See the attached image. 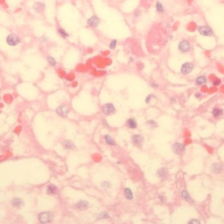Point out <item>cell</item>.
Instances as JSON below:
<instances>
[{"label": "cell", "mask_w": 224, "mask_h": 224, "mask_svg": "<svg viewBox=\"0 0 224 224\" xmlns=\"http://www.w3.org/2000/svg\"><path fill=\"white\" fill-rule=\"evenodd\" d=\"M39 222L42 224H46V223L51 222L53 220V216L51 212H41L39 214L38 216Z\"/></svg>", "instance_id": "6da1fadb"}, {"label": "cell", "mask_w": 224, "mask_h": 224, "mask_svg": "<svg viewBox=\"0 0 224 224\" xmlns=\"http://www.w3.org/2000/svg\"><path fill=\"white\" fill-rule=\"evenodd\" d=\"M7 43L11 46H15L20 42V38L15 34H11L7 37Z\"/></svg>", "instance_id": "7a4b0ae2"}, {"label": "cell", "mask_w": 224, "mask_h": 224, "mask_svg": "<svg viewBox=\"0 0 224 224\" xmlns=\"http://www.w3.org/2000/svg\"><path fill=\"white\" fill-rule=\"evenodd\" d=\"M178 49L181 52H182V53H186V52H188V51H190V49H191V45H190L189 41L185 40V39H183V40H181L179 43Z\"/></svg>", "instance_id": "3957f363"}, {"label": "cell", "mask_w": 224, "mask_h": 224, "mask_svg": "<svg viewBox=\"0 0 224 224\" xmlns=\"http://www.w3.org/2000/svg\"><path fill=\"white\" fill-rule=\"evenodd\" d=\"M198 31L201 35L205 36H211L213 35L212 30L210 28L207 26H202L198 28Z\"/></svg>", "instance_id": "277c9868"}, {"label": "cell", "mask_w": 224, "mask_h": 224, "mask_svg": "<svg viewBox=\"0 0 224 224\" xmlns=\"http://www.w3.org/2000/svg\"><path fill=\"white\" fill-rule=\"evenodd\" d=\"M100 24V19L96 15L92 16L87 20V24L90 27L96 28Z\"/></svg>", "instance_id": "5b68a950"}, {"label": "cell", "mask_w": 224, "mask_h": 224, "mask_svg": "<svg viewBox=\"0 0 224 224\" xmlns=\"http://www.w3.org/2000/svg\"><path fill=\"white\" fill-rule=\"evenodd\" d=\"M102 110L104 114L109 115L115 112V108L113 104L111 103H107L102 106Z\"/></svg>", "instance_id": "8992f818"}, {"label": "cell", "mask_w": 224, "mask_h": 224, "mask_svg": "<svg viewBox=\"0 0 224 224\" xmlns=\"http://www.w3.org/2000/svg\"><path fill=\"white\" fill-rule=\"evenodd\" d=\"M193 69V65L191 63H184L181 68V72L183 74H187L192 71Z\"/></svg>", "instance_id": "52a82bcc"}, {"label": "cell", "mask_w": 224, "mask_h": 224, "mask_svg": "<svg viewBox=\"0 0 224 224\" xmlns=\"http://www.w3.org/2000/svg\"><path fill=\"white\" fill-rule=\"evenodd\" d=\"M184 149H185L184 145L179 143H176L172 145V150L174 152V153L176 155H180L181 153H183Z\"/></svg>", "instance_id": "ba28073f"}, {"label": "cell", "mask_w": 224, "mask_h": 224, "mask_svg": "<svg viewBox=\"0 0 224 224\" xmlns=\"http://www.w3.org/2000/svg\"><path fill=\"white\" fill-rule=\"evenodd\" d=\"M70 112V110H69V108L67 107L66 106H65V105H61V106H59L58 108L57 109V112L59 115H60V116H67L68 114Z\"/></svg>", "instance_id": "9c48e42d"}, {"label": "cell", "mask_w": 224, "mask_h": 224, "mask_svg": "<svg viewBox=\"0 0 224 224\" xmlns=\"http://www.w3.org/2000/svg\"><path fill=\"white\" fill-rule=\"evenodd\" d=\"M132 139H133V143H134L135 145L138 146V147H141L142 145L143 142H144V138L140 135H135V136H133Z\"/></svg>", "instance_id": "30bf717a"}, {"label": "cell", "mask_w": 224, "mask_h": 224, "mask_svg": "<svg viewBox=\"0 0 224 224\" xmlns=\"http://www.w3.org/2000/svg\"><path fill=\"white\" fill-rule=\"evenodd\" d=\"M211 170L212 172L215 173H218L222 172L223 170L222 166L220 163H214L211 166Z\"/></svg>", "instance_id": "8fae6325"}, {"label": "cell", "mask_w": 224, "mask_h": 224, "mask_svg": "<svg viewBox=\"0 0 224 224\" xmlns=\"http://www.w3.org/2000/svg\"><path fill=\"white\" fill-rule=\"evenodd\" d=\"M33 9L37 13H41L45 9V5L43 3H41V2H37V3L33 5Z\"/></svg>", "instance_id": "7c38bea8"}, {"label": "cell", "mask_w": 224, "mask_h": 224, "mask_svg": "<svg viewBox=\"0 0 224 224\" xmlns=\"http://www.w3.org/2000/svg\"><path fill=\"white\" fill-rule=\"evenodd\" d=\"M11 205L16 208H20L24 205L23 201L18 198H15L12 200Z\"/></svg>", "instance_id": "4fadbf2b"}, {"label": "cell", "mask_w": 224, "mask_h": 224, "mask_svg": "<svg viewBox=\"0 0 224 224\" xmlns=\"http://www.w3.org/2000/svg\"><path fill=\"white\" fill-rule=\"evenodd\" d=\"M181 197H183V199H185V201L189 202V203H193V201L192 200L191 197H190V195H189L188 192L187 191H185V190H183V191H181Z\"/></svg>", "instance_id": "5bb4252c"}, {"label": "cell", "mask_w": 224, "mask_h": 224, "mask_svg": "<svg viewBox=\"0 0 224 224\" xmlns=\"http://www.w3.org/2000/svg\"><path fill=\"white\" fill-rule=\"evenodd\" d=\"M223 113H224L223 110L222 109H220V108H214L212 110V114L215 118H218L219 116H222Z\"/></svg>", "instance_id": "9a60e30c"}, {"label": "cell", "mask_w": 224, "mask_h": 224, "mask_svg": "<svg viewBox=\"0 0 224 224\" xmlns=\"http://www.w3.org/2000/svg\"><path fill=\"white\" fill-rule=\"evenodd\" d=\"M157 175L161 177H165L168 175V170L166 168H161L158 170Z\"/></svg>", "instance_id": "2e32d148"}, {"label": "cell", "mask_w": 224, "mask_h": 224, "mask_svg": "<svg viewBox=\"0 0 224 224\" xmlns=\"http://www.w3.org/2000/svg\"><path fill=\"white\" fill-rule=\"evenodd\" d=\"M88 205H89L88 202L85 201H81L79 202H78L77 207L79 209H85L87 208Z\"/></svg>", "instance_id": "e0dca14e"}, {"label": "cell", "mask_w": 224, "mask_h": 224, "mask_svg": "<svg viewBox=\"0 0 224 224\" xmlns=\"http://www.w3.org/2000/svg\"><path fill=\"white\" fill-rule=\"evenodd\" d=\"M156 9L160 13H164V9L162 3L159 1H157L156 3Z\"/></svg>", "instance_id": "ac0fdd59"}, {"label": "cell", "mask_w": 224, "mask_h": 224, "mask_svg": "<svg viewBox=\"0 0 224 224\" xmlns=\"http://www.w3.org/2000/svg\"><path fill=\"white\" fill-rule=\"evenodd\" d=\"M104 139H105V142H106L108 145H115V141H114V140L111 138V136H109V135H105V136H104Z\"/></svg>", "instance_id": "d6986e66"}, {"label": "cell", "mask_w": 224, "mask_h": 224, "mask_svg": "<svg viewBox=\"0 0 224 224\" xmlns=\"http://www.w3.org/2000/svg\"><path fill=\"white\" fill-rule=\"evenodd\" d=\"M127 125H128L129 128H136L137 126L136 122H135V120L133 118H130L127 121Z\"/></svg>", "instance_id": "ffe728a7"}, {"label": "cell", "mask_w": 224, "mask_h": 224, "mask_svg": "<svg viewBox=\"0 0 224 224\" xmlns=\"http://www.w3.org/2000/svg\"><path fill=\"white\" fill-rule=\"evenodd\" d=\"M125 196H126V197H127V199L131 200V199H133V193H132V191H131V190L130 189H129V188L125 189Z\"/></svg>", "instance_id": "44dd1931"}, {"label": "cell", "mask_w": 224, "mask_h": 224, "mask_svg": "<svg viewBox=\"0 0 224 224\" xmlns=\"http://www.w3.org/2000/svg\"><path fill=\"white\" fill-rule=\"evenodd\" d=\"M206 82H207V78L205 76H200L197 78L196 80V83L198 85H202Z\"/></svg>", "instance_id": "7402d4cb"}, {"label": "cell", "mask_w": 224, "mask_h": 224, "mask_svg": "<svg viewBox=\"0 0 224 224\" xmlns=\"http://www.w3.org/2000/svg\"><path fill=\"white\" fill-rule=\"evenodd\" d=\"M59 34L63 37V38H66V37H69L70 35H69V34L67 32L66 30H64L62 28H59Z\"/></svg>", "instance_id": "603a6c76"}, {"label": "cell", "mask_w": 224, "mask_h": 224, "mask_svg": "<svg viewBox=\"0 0 224 224\" xmlns=\"http://www.w3.org/2000/svg\"><path fill=\"white\" fill-rule=\"evenodd\" d=\"M64 147L67 149H72L74 147V145L73 144L72 142L70 141H67L65 142Z\"/></svg>", "instance_id": "cb8c5ba5"}, {"label": "cell", "mask_w": 224, "mask_h": 224, "mask_svg": "<svg viewBox=\"0 0 224 224\" xmlns=\"http://www.w3.org/2000/svg\"><path fill=\"white\" fill-rule=\"evenodd\" d=\"M57 190V187L54 185H50L47 187V192L48 193H55Z\"/></svg>", "instance_id": "d4e9b609"}, {"label": "cell", "mask_w": 224, "mask_h": 224, "mask_svg": "<svg viewBox=\"0 0 224 224\" xmlns=\"http://www.w3.org/2000/svg\"><path fill=\"white\" fill-rule=\"evenodd\" d=\"M47 60H48V62L51 66H53V67H55L57 65V61L55 60V58H53V57H51V56H49V57H47Z\"/></svg>", "instance_id": "484cf974"}, {"label": "cell", "mask_w": 224, "mask_h": 224, "mask_svg": "<svg viewBox=\"0 0 224 224\" xmlns=\"http://www.w3.org/2000/svg\"><path fill=\"white\" fill-rule=\"evenodd\" d=\"M117 39H113L112 41H111V42L109 43V47L110 49H115L117 47Z\"/></svg>", "instance_id": "4316f807"}, {"label": "cell", "mask_w": 224, "mask_h": 224, "mask_svg": "<svg viewBox=\"0 0 224 224\" xmlns=\"http://www.w3.org/2000/svg\"><path fill=\"white\" fill-rule=\"evenodd\" d=\"M148 123L149 124L148 125L153 126V128H155V127H156V126H157V124H156V122H154V121H149V122H148Z\"/></svg>", "instance_id": "83f0119b"}, {"label": "cell", "mask_w": 224, "mask_h": 224, "mask_svg": "<svg viewBox=\"0 0 224 224\" xmlns=\"http://www.w3.org/2000/svg\"><path fill=\"white\" fill-rule=\"evenodd\" d=\"M188 224H200V222L197 220L194 219V220H191L189 221Z\"/></svg>", "instance_id": "f1b7e54d"}, {"label": "cell", "mask_w": 224, "mask_h": 224, "mask_svg": "<svg viewBox=\"0 0 224 224\" xmlns=\"http://www.w3.org/2000/svg\"><path fill=\"white\" fill-rule=\"evenodd\" d=\"M101 216L103 218H109L107 213H101Z\"/></svg>", "instance_id": "f546056e"}, {"label": "cell", "mask_w": 224, "mask_h": 224, "mask_svg": "<svg viewBox=\"0 0 224 224\" xmlns=\"http://www.w3.org/2000/svg\"><path fill=\"white\" fill-rule=\"evenodd\" d=\"M141 15V12L140 11H136L134 13V17H139V16Z\"/></svg>", "instance_id": "4dcf8cb0"}, {"label": "cell", "mask_w": 224, "mask_h": 224, "mask_svg": "<svg viewBox=\"0 0 224 224\" xmlns=\"http://www.w3.org/2000/svg\"><path fill=\"white\" fill-rule=\"evenodd\" d=\"M151 97H152V95H149V96L147 97L146 100V103H148L149 101V100H150V99H151Z\"/></svg>", "instance_id": "1f68e13d"}, {"label": "cell", "mask_w": 224, "mask_h": 224, "mask_svg": "<svg viewBox=\"0 0 224 224\" xmlns=\"http://www.w3.org/2000/svg\"><path fill=\"white\" fill-rule=\"evenodd\" d=\"M213 84H214V85H215V86H218V85L220 84V80L215 81V82H214Z\"/></svg>", "instance_id": "d6a6232c"}, {"label": "cell", "mask_w": 224, "mask_h": 224, "mask_svg": "<svg viewBox=\"0 0 224 224\" xmlns=\"http://www.w3.org/2000/svg\"><path fill=\"white\" fill-rule=\"evenodd\" d=\"M195 96L196 98H199V97H200L201 96V94L200 93H197L195 94Z\"/></svg>", "instance_id": "836d02e7"}, {"label": "cell", "mask_w": 224, "mask_h": 224, "mask_svg": "<svg viewBox=\"0 0 224 224\" xmlns=\"http://www.w3.org/2000/svg\"><path fill=\"white\" fill-rule=\"evenodd\" d=\"M151 86L153 87H158V85L156 84H155V83H153Z\"/></svg>", "instance_id": "e575fe53"}, {"label": "cell", "mask_w": 224, "mask_h": 224, "mask_svg": "<svg viewBox=\"0 0 224 224\" xmlns=\"http://www.w3.org/2000/svg\"><path fill=\"white\" fill-rule=\"evenodd\" d=\"M130 61H134V59H133L132 57H131V58H130Z\"/></svg>", "instance_id": "d590c367"}]
</instances>
